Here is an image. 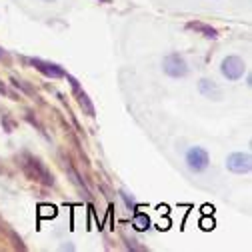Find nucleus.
<instances>
[{"instance_id":"nucleus-1","label":"nucleus","mask_w":252,"mask_h":252,"mask_svg":"<svg viewBox=\"0 0 252 252\" xmlns=\"http://www.w3.org/2000/svg\"><path fill=\"white\" fill-rule=\"evenodd\" d=\"M22 168H24L28 178L38 180L42 184H52V174L44 168L42 162H38L36 158H32V156H26V162H22Z\"/></svg>"},{"instance_id":"nucleus-2","label":"nucleus","mask_w":252,"mask_h":252,"mask_svg":"<svg viewBox=\"0 0 252 252\" xmlns=\"http://www.w3.org/2000/svg\"><path fill=\"white\" fill-rule=\"evenodd\" d=\"M162 68L168 76L172 78H182L188 74V66H186V60L180 54H168L162 62Z\"/></svg>"},{"instance_id":"nucleus-3","label":"nucleus","mask_w":252,"mask_h":252,"mask_svg":"<svg viewBox=\"0 0 252 252\" xmlns=\"http://www.w3.org/2000/svg\"><path fill=\"white\" fill-rule=\"evenodd\" d=\"M26 62H28V64H32L38 72H42L48 78H62V76H66V72L62 70V66L54 64V62H46V60H40V58H26Z\"/></svg>"},{"instance_id":"nucleus-4","label":"nucleus","mask_w":252,"mask_h":252,"mask_svg":"<svg viewBox=\"0 0 252 252\" xmlns=\"http://www.w3.org/2000/svg\"><path fill=\"white\" fill-rule=\"evenodd\" d=\"M186 164L194 172H202L208 166V152L204 148H190L186 152Z\"/></svg>"},{"instance_id":"nucleus-5","label":"nucleus","mask_w":252,"mask_h":252,"mask_svg":"<svg viewBox=\"0 0 252 252\" xmlns=\"http://www.w3.org/2000/svg\"><path fill=\"white\" fill-rule=\"evenodd\" d=\"M226 166L228 170L236 172V174H246L252 166V160H250V154L246 152H234L226 158Z\"/></svg>"},{"instance_id":"nucleus-6","label":"nucleus","mask_w":252,"mask_h":252,"mask_svg":"<svg viewBox=\"0 0 252 252\" xmlns=\"http://www.w3.org/2000/svg\"><path fill=\"white\" fill-rule=\"evenodd\" d=\"M222 74H224L228 80H238V78H242V74H244V60L238 58V56H228V58H224V62H222Z\"/></svg>"},{"instance_id":"nucleus-7","label":"nucleus","mask_w":252,"mask_h":252,"mask_svg":"<svg viewBox=\"0 0 252 252\" xmlns=\"http://www.w3.org/2000/svg\"><path fill=\"white\" fill-rule=\"evenodd\" d=\"M198 90H200L202 96H206V98H212V100H220V98H222V90H220V86L214 80L202 78L198 82Z\"/></svg>"},{"instance_id":"nucleus-8","label":"nucleus","mask_w":252,"mask_h":252,"mask_svg":"<svg viewBox=\"0 0 252 252\" xmlns=\"http://www.w3.org/2000/svg\"><path fill=\"white\" fill-rule=\"evenodd\" d=\"M68 80H70V86H72V90H74V94H76V100H78V104L84 108V112L88 114V116H94V106H92V102L88 100V96H86V92L78 86V82H76V78H72V76H68Z\"/></svg>"},{"instance_id":"nucleus-9","label":"nucleus","mask_w":252,"mask_h":252,"mask_svg":"<svg viewBox=\"0 0 252 252\" xmlns=\"http://www.w3.org/2000/svg\"><path fill=\"white\" fill-rule=\"evenodd\" d=\"M188 28H192V30H196V32H200L202 36H206V38H218V32L212 28V26H208V24H202V22H188Z\"/></svg>"},{"instance_id":"nucleus-10","label":"nucleus","mask_w":252,"mask_h":252,"mask_svg":"<svg viewBox=\"0 0 252 252\" xmlns=\"http://www.w3.org/2000/svg\"><path fill=\"white\" fill-rule=\"evenodd\" d=\"M132 224H134L136 230H146V228L150 226V220H148V216H146L144 212H138V214L134 216V222H132Z\"/></svg>"},{"instance_id":"nucleus-11","label":"nucleus","mask_w":252,"mask_h":252,"mask_svg":"<svg viewBox=\"0 0 252 252\" xmlns=\"http://www.w3.org/2000/svg\"><path fill=\"white\" fill-rule=\"evenodd\" d=\"M200 226H202L204 230H212V228H214V220H212V218H210V220H208V218H204L202 222H200Z\"/></svg>"},{"instance_id":"nucleus-12","label":"nucleus","mask_w":252,"mask_h":252,"mask_svg":"<svg viewBox=\"0 0 252 252\" xmlns=\"http://www.w3.org/2000/svg\"><path fill=\"white\" fill-rule=\"evenodd\" d=\"M4 56V52H2V48H0V58H2Z\"/></svg>"}]
</instances>
